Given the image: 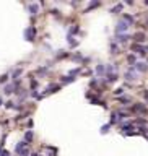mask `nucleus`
Instances as JSON below:
<instances>
[{
    "label": "nucleus",
    "instance_id": "1",
    "mask_svg": "<svg viewBox=\"0 0 148 156\" xmlns=\"http://www.w3.org/2000/svg\"><path fill=\"white\" fill-rule=\"evenodd\" d=\"M15 151H16V155H20V156H28V143L26 141H20V143L15 146Z\"/></svg>",
    "mask_w": 148,
    "mask_h": 156
},
{
    "label": "nucleus",
    "instance_id": "2",
    "mask_svg": "<svg viewBox=\"0 0 148 156\" xmlns=\"http://www.w3.org/2000/svg\"><path fill=\"white\" fill-rule=\"evenodd\" d=\"M25 38L28 39V41H34V38H36V29H34L33 26H29L25 31Z\"/></svg>",
    "mask_w": 148,
    "mask_h": 156
},
{
    "label": "nucleus",
    "instance_id": "3",
    "mask_svg": "<svg viewBox=\"0 0 148 156\" xmlns=\"http://www.w3.org/2000/svg\"><path fill=\"white\" fill-rule=\"evenodd\" d=\"M129 29V23L127 21H119L117 23V33H124Z\"/></svg>",
    "mask_w": 148,
    "mask_h": 156
},
{
    "label": "nucleus",
    "instance_id": "4",
    "mask_svg": "<svg viewBox=\"0 0 148 156\" xmlns=\"http://www.w3.org/2000/svg\"><path fill=\"white\" fill-rule=\"evenodd\" d=\"M29 11H31L33 15H36V13L39 11V7H38V5H34V3H31V5H29Z\"/></svg>",
    "mask_w": 148,
    "mask_h": 156
},
{
    "label": "nucleus",
    "instance_id": "5",
    "mask_svg": "<svg viewBox=\"0 0 148 156\" xmlns=\"http://www.w3.org/2000/svg\"><path fill=\"white\" fill-rule=\"evenodd\" d=\"M133 111H137V112H145V106L137 104V106H133Z\"/></svg>",
    "mask_w": 148,
    "mask_h": 156
},
{
    "label": "nucleus",
    "instance_id": "6",
    "mask_svg": "<svg viewBox=\"0 0 148 156\" xmlns=\"http://www.w3.org/2000/svg\"><path fill=\"white\" fill-rule=\"evenodd\" d=\"M137 70H140V72L147 70V64H143V62H138V64H137Z\"/></svg>",
    "mask_w": 148,
    "mask_h": 156
},
{
    "label": "nucleus",
    "instance_id": "7",
    "mask_svg": "<svg viewBox=\"0 0 148 156\" xmlns=\"http://www.w3.org/2000/svg\"><path fill=\"white\" fill-rule=\"evenodd\" d=\"M13 88H15L13 85H7L5 86V94H11V93H13Z\"/></svg>",
    "mask_w": 148,
    "mask_h": 156
},
{
    "label": "nucleus",
    "instance_id": "8",
    "mask_svg": "<svg viewBox=\"0 0 148 156\" xmlns=\"http://www.w3.org/2000/svg\"><path fill=\"white\" fill-rule=\"evenodd\" d=\"M96 72H98L99 75H104V73H106V68L103 67V65H98V67H96Z\"/></svg>",
    "mask_w": 148,
    "mask_h": 156
},
{
    "label": "nucleus",
    "instance_id": "9",
    "mask_svg": "<svg viewBox=\"0 0 148 156\" xmlns=\"http://www.w3.org/2000/svg\"><path fill=\"white\" fill-rule=\"evenodd\" d=\"M125 78H127V80H135V73H132V70H129V72H127V75H125Z\"/></svg>",
    "mask_w": 148,
    "mask_h": 156
},
{
    "label": "nucleus",
    "instance_id": "10",
    "mask_svg": "<svg viewBox=\"0 0 148 156\" xmlns=\"http://www.w3.org/2000/svg\"><path fill=\"white\" fill-rule=\"evenodd\" d=\"M25 138H26V140L29 141L31 138H33V132H26V135H25Z\"/></svg>",
    "mask_w": 148,
    "mask_h": 156
},
{
    "label": "nucleus",
    "instance_id": "11",
    "mask_svg": "<svg viewBox=\"0 0 148 156\" xmlns=\"http://www.w3.org/2000/svg\"><path fill=\"white\" fill-rule=\"evenodd\" d=\"M107 81H109V83H112V81H115V75H114V73L107 76Z\"/></svg>",
    "mask_w": 148,
    "mask_h": 156
},
{
    "label": "nucleus",
    "instance_id": "12",
    "mask_svg": "<svg viewBox=\"0 0 148 156\" xmlns=\"http://www.w3.org/2000/svg\"><path fill=\"white\" fill-rule=\"evenodd\" d=\"M127 39H129L127 36H121V38L117 39V41H119V42H124V41H127Z\"/></svg>",
    "mask_w": 148,
    "mask_h": 156
},
{
    "label": "nucleus",
    "instance_id": "13",
    "mask_svg": "<svg viewBox=\"0 0 148 156\" xmlns=\"http://www.w3.org/2000/svg\"><path fill=\"white\" fill-rule=\"evenodd\" d=\"M7 78H8V76H7V75L0 76V83H5V81H7Z\"/></svg>",
    "mask_w": 148,
    "mask_h": 156
},
{
    "label": "nucleus",
    "instance_id": "14",
    "mask_svg": "<svg viewBox=\"0 0 148 156\" xmlns=\"http://www.w3.org/2000/svg\"><path fill=\"white\" fill-rule=\"evenodd\" d=\"M20 75H21V70H16L13 73V78H16V76H20Z\"/></svg>",
    "mask_w": 148,
    "mask_h": 156
},
{
    "label": "nucleus",
    "instance_id": "15",
    "mask_svg": "<svg viewBox=\"0 0 148 156\" xmlns=\"http://www.w3.org/2000/svg\"><path fill=\"white\" fill-rule=\"evenodd\" d=\"M107 130H109V125H104V127H103V129H101V132H103V133H104V132H107Z\"/></svg>",
    "mask_w": 148,
    "mask_h": 156
},
{
    "label": "nucleus",
    "instance_id": "16",
    "mask_svg": "<svg viewBox=\"0 0 148 156\" xmlns=\"http://www.w3.org/2000/svg\"><path fill=\"white\" fill-rule=\"evenodd\" d=\"M121 8H122L121 5H117V7H114V8H112V11H121Z\"/></svg>",
    "mask_w": 148,
    "mask_h": 156
},
{
    "label": "nucleus",
    "instance_id": "17",
    "mask_svg": "<svg viewBox=\"0 0 148 156\" xmlns=\"http://www.w3.org/2000/svg\"><path fill=\"white\" fill-rule=\"evenodd\" d=\"M0 156H10V153H8V151H2V153H0Z\"/></svg>",
    "mask_w": 148,
    "mask_h": 156
},
{
    "label": "nucleus",
    "instance_id": "18",
    "mask_svg": "<svg viewBox=\"0 0 148 156\" xmlns=\"http://www.w3.org/2000/svg\"><path fill=\"white\" fill-rule=\"evenodd\" d=\"M33 156H39V155H33Z\"/></svg>",
    "mask_w": 148,
    "mask_h": 156
},
{
    "label": "nucleus",
    "instance_id": "19",
    "mask_svg": "<svg viewBox=\"0 0 148 156\" xmlns=\"http://www.w3.org/2000/svg\"><path fill=\"white\" fill-rule=\"evenodd\" d=\"M0 104H2V99H0Z\"/></svg>",
    "mask_w": 148,
    "mask_h": 156
}]
</instances>
